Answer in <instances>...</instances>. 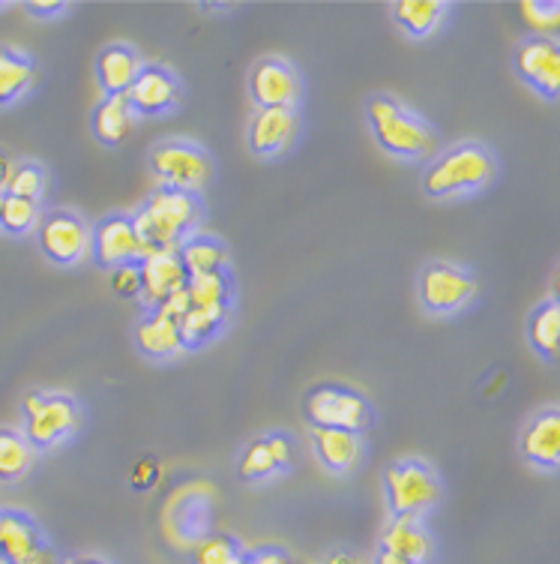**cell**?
<instances>
[{
  "mask_svg": "<svg viewBox=\"0 0 560 564\" xmlns=\"http://www.w3.org/2000/svg\"><path fill=\"white\" fill-rule=\"evenodd\" d=\"M476 294V280L455 264H429L420 276V301L431 313H455L471 304Z\"/></svg>",
  "mask_w": 560,
  "mask_h": 564,
  "instance_id": "9c48e42d",
  "label": "cell"
},
{
  "mask_svg": "<svg viewBox=\"0 0 560 564\" xmlns=\"http://www.w3.org/2000/svg\"><path fill=\"white\" fill-rule=\"evenodd\" d=\"M495 177V160L492 153L480 144H459L447 151L441 160H435L426 172V193L431 198L462 196V193H476Z\"/></svg>",
  "mask_w": 560,
  "mask_h": 564,
  "instance_id": "3957f363",
  "label": "cell"
},
{
  "mask_svg": "<svg viewBox=\"0 0 560 564\" xmlns=\"http://www.w3.org/2000/svg\"><path fill=\"white\" fill-rule=\"evenodd\" d=\"M521 12V19L528 24L530 31L542 33V40H546V33H558L560 31V3H549V0H528V3H521L518 7Z\"/></svg>",
  "mask_w": 560,
  "mask_h": 564,
  "instance_id": "836d02e7",
  "label": "cell"
},
{
  "mask_svg": "<svg viewBox=\"0 0 560 564\" xmlns=\"http://www.w3.org/2000/svg\"><path fill=\"white\" fill-rule=\"evenodd\" d=\"M189 301L198 310H210V306H228L231 301V276L222 273H201V276H189Z\"/></svg>",
  "mask_w": 560,
  "mask_h": 564,
  "instance_id": "f1b7e54d",
  "label": "cell"
},
{
  "mask_svg": "<svg viewBox=\"0 0 560 564\" xmlns=\"http://www.w3.org/2000/svg\"><path fill=\"white\" fill-rule=\"evenodd\" d=\"M90 252L102 268L114 271L120 264H139L144 259V243L130 217H108L94 228Z\"/></svg>",
  "mask_w": 560,
  "mask_h": 564,
  "instance_id": "7c38bea8",
  "label": "cell"
},
{
  "mask_svg": "<svg viewBox=\"0 0 560 564\" xmlns=\"http://www.w3.org/2000/svg\"><path fill=\"white\" fill-rule=\"evenodd\" d=\"M141 69L144 66H141L139 55L127 45H111L97 61V78L106 97H127L135 78L141 76Z\"/></svg>",
  "mask_w": 560,
  "mask_h": 564,
  "instance_id": "d6986e66",
  "label": "cell"
},
{
  "mask_svg": "<svg viewBox=\"0 0 560 564\" xmlns=\"http://www.w3.org/2000/svg\"><path fill=\"white\" fill-rule=\"evenodd\" d=\"M369 120L375 130L377 144L402 160H426L435 151V132L417 115L402 109L396 99H369Z\"/></svg>",
  "mask_w": 560,
  "mask_h": 564,
  "instance_id": "7a4b0ae2",
  "label": "cell"
},
{
  "mask_svg": "<svg viewBox=\"0 0 560 564\" xmlns=\"http://www.w3.org/2000/svg\"><path fill=\"white\" fill-rule=\"evenodd\" d=\"M36 447L15 430H0V480H22L33 468Z\"/></svg>",
  "mask_w": 560,
  "mask_h": 564,
  "instance_id": "cb8c5ba5",
  "label": "cell"
},
{
  "mask_svg": "<svg viewBox=\"0 0 560 564\" xmlns=\"http://www.w3.org/2000/svg\"><path fill=\"white\" fill-rule=\"evenodd\" d=\"M377 564H410V562H405V558H396V555H389V553H381L377 555Z\"/></svg>",
  "mask_w": 560,
  "mask_h": 564,
  "instance_id": "7bdbcfd3",
  "label": "cell"
},
{
  "mask_svg": "<svg viewBox=\"0 0 560 564\" xmlns=\"http://www.w3.org/2000/svg\"><path fill=\"white\" fill-rule=\"evenodd\" d=\"M327 564H363V558L354 553H345V550H339V553H333L327 558Z\"/></svg>",
  "mask_w": 560,
  "mask_h": 564,
  "instance_id": "60d3db41",
  "label": "cell"
},
{
  "mask_svg": "<svg viewBox=\"0 0 560 564\" xmlns=\"http://www.w3.org/2000/svg\"><path fill=\"white\" fill-rule=\"evenodd\" d=\"M28 12H33V15H57V12H66V3H28Z\"/></svg>",
  "mask_w": 560,
  "mask_h": 564,
  "instance_id": "ab89813d",
  "label": "cell"
},
{
  "mask_svg": "<svg viewBox=\"0 0 560 564\" xmlns=\"http://www.w3.org/2000/svg\"><path fill=\"white\" fill-rule=\"evenodd\" d=\"M3 202H7V193L0 189V217H3Z\"/></svg>",
  "mask_w": 560,
  "mask_h": 564,
  "instance_id": "bcb514c9",
  "label": "cell"
},
{
  "mask_svg": "<svg viewBox=\"0 0 560 564\" xmlns=\"http://www.w3.org/2000/svg\"><path fill=\"white\" fill-rule=\"evenodd\" d=\"M81 409L66 393H28L24 397V438L33 447H54L76 433Z\"/></svg>",
  "mask_w": 560,
  "mask_h": 564,
  "instance_id": "277c9868",
  "label": "cell"
},
{
  "mask_svg": "<svg viewBox=\"0 0 560 564\" xmlns=\"http://www.w3.org/2000/svg\"><path fill=\"white\" fill-rule=\"evenodd\" d=\"M558 52H560V45L551 43V40H530V43H525L521 48H518V57H516L518 76L537 87V82L542 78V73L549 69V64L554 61Z\"/></svg>",
  "mask_w": 560,
  "mask_h": 564,
  "instance_id": "f546056e",
  "label": "cell"
},
{
  "mask_svg": "<svg viewBox=\"0 0 560 564\" xmlns=\"http://www.w3.org/2000/svg\"><path fill=\"white\" fill-rule=\"evenodd\" d=\"M240 555L243 553L238 550V543L226 538V534H205L193 546L195 564H231Z\"/></svg>",
  "mask_w": 560,
  "mask_h": 564,
  "instance_id": "d6a6232c",
  "label": "cell"
},
{
  "mask_svg": "<svg viewBox=\"0 0 560 564\" xmlns=\"http://www.w3.org/2000/svg\"><path fill=\"white\" fill-rule=\"evenodd\" d=\"M443 12H447V3H438V0H405V3H396V7H393L396 22H399L410 36H429V33L441 24Z\"/></svg>",
  "mask_w": 560,
  "mask_h": 564,
  "instance_id": "d4e9b609",
  "label": "cell"
},
{
  "mask_svg": "<svg viewBox=\"0 0 560 564\" xmlns=\"http://www.w3.org/2000/svg\"><path fill=\"white\" fill-rule=\"evenodd\" d=\"M521 454L539 468H560V409H549L528 423Z\"/></svg>",
  "mask_w": 560,
  "mask_h": 564,
  "instance_id": "ac0fdd59",
  "label": "cell"
},
{
  "mask_svg": "<svg viewBox=\"0 0 560 564\" xmlns=\"http://www.w3.org/2000/svg\"><path fill=\"white\" fill-rule=\"evenodd\" d=\"M252 97L261 109H294L300 97V78L292 64L279 57H267L252 73Z\"/></svg>",
  "mask_w": 560,
  "mask_h": 564,
  "instance_id": "4fadbf2b",
  "label": "cell"
},
{
  "mask_svg": "<svg viewBox=\"0 0 560 564\" xmlns=\"http://www.w3.org/2000/svg\"><path fill=\"white\" fill-rule=\"evenodd\" d=\"M141 264V301L151 306L153 313L160 310L172 294L184 292L189 285V273L184 268L180 252H151L139 261Z\"/></svg>",
  "mask_w": 560,
  "mask_h": 564,
  "instance_id": "8fae6325",
  "label": "cell"
},
{
  "mask_svg": "<svg viewBox=\"0 0 560 564\" xmlns=\"http://www.w3.org/2000/svg\"><path fill=\"white\" fill-rule=\"evenodd\" d=\"M180 259L189 276H201V273H222L228 268V250L216 238L207 235H193L180 243Z\"/></svg>",
  "mask_w": 560,
  "mask_h": 564,
  "instance_id": "603a6c76",
  "label": "cell"
},
{
  "mask_svg": "<svg viewBox=\"0 0 560 564\" xmlns=\"http://www.w3.org/2000/svg\"><path fill=\"white\" fill-rule=\"evenodd\" d=\"M294 447L288 435H267V438H255L252 445L243 451L238 463V471L243 480H264L276 471H285L292 466Z\"/></svg>",
  "mask_w": 560,
  "mask_h": 564,
  "instance_id": "9a60e30c",
  "label": "cell"
},
{
  "mask_svg": "<svg viewBox=\"0 0 560 564\" xmlns=\"http://www.w3.org/2000/svg\"><path fill=\"white\" fill-rule=\"evenodd\" d=\"M111 282L120 297H141V264H120L111 273Z\"/></svg>",
  "mask_w": 560,
  "mask_h": 564,
  "instance_id": "e575fe53",
  "label": "cell"
},
{
  "mask_svg": "<svg viewBox=\"0 0 560 564\" xmlns=\"http://www.w3.org/2000/svg\"><path fill=\"white\" fill-rule=\"evenodd\" d=\"M94 247V228L69 210H54L40 223V250L54 264H78Z\"/></svg>",
  "mask_w": 560,
  "mask_h": 564,
  "instance_id": "ba28073f",
  "label": "cell"
},
{
  "mask_svg": "<svg viewBox=\"0 0 560 564\" xmlns=\"http://www.w3.org/2000/svg\"><path fill=\"white\" fill-rule=\"evenodd\" d=\"M156 478H160V468H156V463H151V459H141L139 466L132 468V487L147 489L153 487V480Z\"/></svg>",
  "mask_w": 560,
  "mask_h": 564,
  "instance_id": "74e56055",
  "label": "cell"
},
{
  "mask_svg": "<svg viewBox=\"0 0 560 564\" xmlns=\"http://www.w3.org/2000/svg\"><path fill=\"white\" fill-rule=\"evenodd\" d=\"M135 109L127 97H106L94 111V135L102 144H120L132 132Z\"/></svg>",
  "mask_w": 560,
  "mask_h": 564,
  "instance_id": "7402d4cb",
  "label": "cell"
},
{
  "mask_svg": "<svg viewBox=\"0 0 560 564\" xmlns=\"http://www.w3.org/2000/svg\"><path fill=\"white\" fill-rule=\"evenodd\" d=\"M3 193L12 198L40 202L45 193V172L36 163H19L10 169V177L3 184Z\"/></svg>",
  "mask_w": 560,
  "mask_h": 564,
  "instance_id": "4dcf8cb0",
  "label": "cell"
},
{
  "mask_svg": "<svg viewBox=\"0 0 560 564\" xmlns=\"http://www.w3.org/2000/svg\"><path fill=\"white\" fill-rule=\"evenodd\" d=\"M387 501L396 517H417L441 501V480L426 463L408 459L387 468Z\"/></svg>",
  "mask_w": 560,
  "mask_h": 564,
  "instance_id": "5b68a950",
  "label": "cell"
},
{
  "mask_svg": "<svg viewBox=\"0 0 560 564\" xmlns=\"http://www.w3.org/2000/svg\"><path fill=\"white\" fill-rule=\"evenodd\" d=\"M231 564H246V555H240V558H234Z\"/></svg>",
  "mask_w": 560,
  "mask_h": 564,
  "instance_id": "7dc6e473",
  "label": "cell"
},
{
  "mask_svg": "<svg viewBox=\"0 0 560 564\" xmlns=\"http://www.w3.org/2000/svg\"><path fill=\"white\" fill-rule=\"evenodd\" d=\"M10 169H12V163H10V160H7V156H3V153H0V189H3V184H7V177H10Z\"/></svg>",
  "mask_w": 560,
  "mask_h": 564,
  "instance_id": "b9f144b4",
  "label": "cell"
},
{
  "mask_svg": "<svg viewBox=\"0 0 560 564\" xmlns=\"http://www.w3.org/2000/svg\"><path fill=\"white\" fill-rule=\"evenodd\" d=\"M539 94L546 97H560V52L554 55V61L549 64V69L542 73V78L537 82Z\"/></svg>",
  "mask_w": 560,
  "mask_h": 564,
  "instance_id": "8d00e7d4",
  "label": "cell"
},
{
  "mask_svg": "<svg viewBox=\"0 0 560 564\" xmlns=\"http://www.w3.org/2000/svg\"><path fill=\"white\" fill-rule=\"evenodd\" d=\"M40 223H43L40 219V202L7 196V202H3V217H0V228L3 231H10V235H31Z\"/></svg>",
  "mask_w": 560,
  "mask_h": 564,
  "instance_id": "1f68e13d",
  "label": "cell"
},
{
  "mask_svg": "<svg viewBox=\"0 0 560 564\" xmlns=\"http://www.w3.org/2000/svg\"><path fill=\"white\" fill-rule=\"evenodd\" d=\"M135 231L144 243V256L151 252L180 250L186 238H193L201 223V202L193 193L180 189H160L151 202L135 214Z\"/></svg>",
  "mask_w": 560,
  "mask_h": 564,
  "instance_id": "6da1fadb",
  "label": "cell"
},
{
  "mask_svg": "<svg viewBox=\"0 0 560 564\" xmlns=\"http://www.w3.org/2000/svg\"><path fill=\"white\" fill-rule=\"evenodd\" d=\"M135 343L147 358H174L177 351L186 348L184 337H180V325L160 313H151L135 327Z\"/></svg>",
  "mask_w": 560,
  "mask_h": 564,
  "instance_id": "44dd1931",
  "label": "cell"
},
{
  "mask_svg": "<svg viewBox=\"0 0 560 564\" xmlns=\"http://www.w3.org/2000/svg\"><path fill=\"white\" fill-rule=\"evenodd\" d=\"M189 310H193V301H189V292L184 289V292L172 294V297H168V301H165V304H162L156 313L165 315V318H172V322H177V325H180V318H184Z\"/></svg>",
  "mask_w": 560,
  "mask_h": 564,
  "instance_id": "d590c367",
  "label": "cell"
},
{
  "mask_svg": "<svg viewBox=\"0 0 560 564\" xmlns=\"http://www.w3.org/2000/svg\"><path fill=\"white\" fill-rule=\"evenodd\" d=\"M530 343L546 358L560 355V306L554 301L542 304L537 313L530 315Z\"/></svg>",
  "mask_w": 560,
  "mask_h": 564,
  "instance_id": "4316f807",
  "label": "cell"
},
{
  "mask_svg": "<svg viewBox=\"0 0 560 564\" xmlns=\"http://www.w3.org/2000/svg\"><path fill=\"white\" fill-rule=\"evenodd\" d=\"M127 99H130L135 115L153 118V115L172 111L180 102V85H177V78L168 69H162V66H144L141 76L135 78V85L130 87Z\"/></svg>",
  "mask_w": 560,
  "mask_h": 564,
  "instance_id": "5bb4252c",
  "label": "cell"
},
{
  "mask_svg": "<svg viewBox=\"0 0 560 564\" xmlns=\"http://www.w3.org/2000/svg\"><path fill=\"white\" fill-rule=\"evenodd\" d=\"M315 442V454L321 459L323 466L330 468V471H351V468L360 463V435L348 433V430H321V426H315L312 433Z\"/></svg>",
  "mask_w": 560,
  "mask_h": 564,
  "instance_id": "ffe728a7",
  "label": "cell"
},
{
  "mask_svg": "<svg viewBox=\"0 0 560 564\" xmlns=\"http://www.w3.org/2000/svg\"><path fill=\"white\" fill-rule=\"evenodd\" d=\"M381 543H384V553L410 564H429L435 558V543L417 517H393V522L381 534Z\"/></svg>",
  "mask_w": 560,
  "mask_h": 564,
  "instance_id": "2e32d148",
  "label": "cell"
},
{
  "mask_svg": "<svg viewBox=\"0 0 560 564\" xmlns=\"http://www.w3.org/2000/svg\"><path fill=\"white\" fill-rule=\"evenodd\" d=\"M0 564H7V558H3V555H0Z\"/></svg>",
  "mask_w": 560,
  "mask_h": 564,
  "instance_id": "c3c4849f",
  "label": "cell"
},
{
  "mask_svg": "<svg viewBox=\"0 0 560 564\" xmlns=\"http://www.w3.org/2000/svg\"><path fill=\"white\" fill-rule=\"evenodd\" d=\"M33 85V64L19 52H0V106L19 99Z\"/></svg>",
  "mask_w": 560,
  "mask_h": 564,
  "instance_id": "484cf974",
  "label": "cell"
},
{
  "mask_svg": "<svg viewBox=\"0 0 560 564\" xmlns=\"http://www.w3.org/2000/svg\"><path fill=\"white\" fill-rule=\"evenodd\" d=\"M66 564H106V562H99V558H94V555H78V558H69Z\"/></svg>",
  "mask_w": 560,
  "mask_h": 564,
  "instance_id": "ee69618b",
  "label": "cell"
},
{
  "mask_svg": "<svg viewBox=\"0 0 560 564\" xmlns=\"http://www.w3.org/2000/svg\"><path fill=\"white\" fill-rule=\"evenodd\" d=\"M246 564H288V562H285V555H282L279 550H261V553H255L252 558H246Z\"/></svg>",
  "mask_w": 560,
  "mask_h": 564,
  "instance_id": "f35d334b",
  "label": "cell"
},
{
  "mask_svg": "<svg viewBox=\"0 0 560 564\" xmlns=\"http://www.w3.org/2000/svg\"><path fill=\"white\" fill-rule=\"evenodd\" d=\"M153 174L160 177L168 189L180 193H198L210 184L213 177V163L201 148H195L193 141H165L151 153Z\"/></svg>",
  "mask_w": 560,
  "mask_h": 564,
  "instance_id": "8992f818",
  "label": "cell"
},
{
  "mask_svg": "<svg viewBox=\"0 0 560 564\" xmlns=\"http://www.w3.org/2000/svg\"><path fill=\"white\" fill-rule=\"evenodd\" d=\"M0 555L7 564H54L52 546L22 510H0Z\"/></svg>",
  "mask_w": 560,
  "mask_h": 564,
  "instance_id": "30bf717a",
  "label": "cell"
},
{
  "mask_svg": "<svg viewBox=\"0 0 560 564\" xmlns=\"http://www.w3.org/2000/svg\"><path fill=\"white\" fill-rule=\"evenodd\" d=\"M303 412L321 430L360 433L372 421V409H369L363 393L348 391V388H333V384H321V388L309 391V397L303 402Z\"/></svg>",
  "mask_w": 560,
  "mask_h": 564,
  "instance_id": "52a82bcc",
  "label": "cell"
},
{
  "mask_svg": "<svg viewBox=\"0 0 560 564\" xmlns=\"http://www.w3.org/2000/svg\"><path fill=\"white\" fill-rule=\"evenodd\" d=\"M226 318L228 306H210V310H198V306H193V310L180 318V337H184V346H201V343H207L219 327L226 325Z\"/></svg>",
  "mask_w": 560,
  "mask_h": 564,
  "instance_id": "83f0119b",
  "label": "cell"
},
{
  "mask_svg": "<svg viewBox=\"0 0 560 564\" xmlns=\"http://www.w3.org/2000/svg\"><path fill=\"white\" fill-rule=\"evenodd\" d=\"M294 132H297L294 109H261L249 127V148L261 156H273L292 144Z\"/></svg>",
  "mask_w": 560,
  "mask_h": 564,
  "instance_id": "e0dca14e",
  "label": "cell"
},
{
  "mask_svg": "<svg viewBox=\"0 0 560 564\" xmlns=\"http://www.w3.org/2000/svg\"><path fill=\"white\" fill-rule=\"evenodd\" d=\"M551 292H554V304L560 306V271L554 273V285H551Z\"/></svg>",
  "mask_w": 560,
  "mask_h": 564,
  "instance_id": "f6af8a7d",
  "label": "cell"
}]
</instances>
